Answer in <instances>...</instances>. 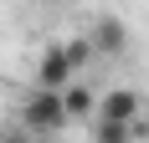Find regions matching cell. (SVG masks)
Wrapping results in <instances>:
<instances>
[{
    "label": "cell",
    "instance_id": "obj_1",
    "mask_svg": "<svg viewBox=\"0 0 149 143\" xmlns=\"http://www.w3.org/2000/svg\"><path fill=\"white\" fill-rule=\"evenodd\" d=\"M21 123H26L31 133H41V138L62 133V128H67V113H62V92H52V87H36V92L21 102Z\"/></svg>",
    "mask_w": 149,
    "mask_h": 143
},
{
    "label": "cell",
    "instance_id": "obj_2",
    "mask_svg": "<svg viewBox=\"0 0 149 143\" xmlns=\"http://www.w3.org/2000/svg\"><path fill=\"white\" fill-rule=\"evenodd\" d=\"M72 77H77V67L67 61V51H62V46L41 51V61H36V87H52V92H62Z\"/></svg>",
    "mask_w": 149,
    "mask_h": 143
},
{
    "label": "cell",
    "instance_id": "obj_3",
    "mask_svg": "<svg viewBox=\"0 0 149 143\" xmlns=\"http://www.w3.org/2000/svg\"><path fill=\"white\" fill-rule=\"evenodd\" d=\"M93 113L108 118V123H134V118H139V92H129V87L98 92V107H93Z\"/></svg>",
    "mask_w": 149,
    "mask_h": 143
},
{
    "label": "cell",
    "instance_id": "obj_4",
    "mask_svg": "<svg viewBox=\"0 0 149 143\" xmlns=\"http://www.w3.org/2000/svg\"><path fill=\"white\" fill-rule=\"evenodd\" d=\"M93 51H103V56H123L129 51V26H123L118 15H103L98 26H93Z\"/></svg>",
    "mask_w": 149,
    "mask_h": 143
},
{
    "label": "cell",
    "instance_id": "obj_5",
    "mask_svg": "<svg viewBox=\"0 0 149 143\" xmlns=\"http://www.w3.org/2000/svg\"><path fill=\"white\" fill-rule=\"evenodd\" d=\"M93 107H98V92H93L88 82H67L62 87V113H67V123H72V118H93Z\"/></svg>",
    "mask_w": 149,
    "mask_h": 143
},
{
    "label": "cell",
    "instance_id": "obj_6",
    "mask_svg": "<svg viewBox=\"0 0 149 143\" xmlns=\"http://www.w3.org/2000/svg\"><path fill=\"white\" fill-rule=\"evenodd\" d=\"M98 143H134V123H108V118H98Z\"/></svg>",
    "mask_w": 149,
    "mask_h": 143
},
{
    "label": "cell",
    "instance_id": "obj_7",
    "mask_svg": "<svg viewBox=\"0 0 149 143\" xmlns=\"http://www.w3.org/2000/svg\"><path fill=\"white\" fill-rule=\"evenodd\" d=\"M62 51H67V61H72L77 72L88 67V56H93V46H88V41H67V46H62Z\"/></svg>",
    "mask_w": 149,
    "mask_h": 143
},
{
    "label": "cell",
    "instance_id": "obj_8",
    "mask_svg": "<svg viewBox=\"0 0 149 143\" xmlns=\"http://www.w3.org/2000/svg\"><path fill=\"white\" fill-rule=\"evenodd\" d=\"M0 143H31V138H21V133H15V138H0Z\"/></svg>",
    "mask_w": 149,
    "mask_h": 143
}]
</instances>
